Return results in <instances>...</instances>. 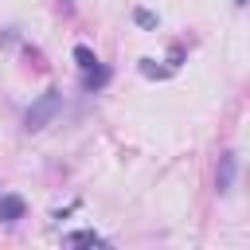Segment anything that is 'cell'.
Returning a JSON list of instances; mask_svg holds the SVG:
<instances>
[{"mask_svg": "<svg viewBox=\"0 0 250 250\" xmlns=\"http://www.w3.org/2000/svg\"><path fill=\"white\" fill-rule=\"evenodd\" d=\"M133 20H137L141 27H156V23H160L156 12H148V8H133Z\"/></svg>", "mask_w": 250, "mask_h": 250, "instance_id": "8", "label": "cell"}, {"mask_svg": "<svg viewBox=\"0 0 250 250\" xmlns=\"http://www.w3.org/2000/svg\"><path fill=\"white\" fill-rule=\"evenodd\" d=\"M23 215H27V199L23 195H16V191L0 195V223H20Z\"/></svg>", "mask_w": 250, "mask_h": 250, "instance_id": "3", "label": "cell"}, {"mask_svg": "<svg viewBox=\"0 0 250 250\" xmlns=\"http://www.w3.org/2000/svg\"><path fill=\"white\" fill-rule=\"evenodd\" d=\"M62 109V90H55V86H47L31 105H27V113H23V129L27 133H39V129H47L51 121H55V113Z\"/></svg>", "mask_w": 250, "mask_h": 250, "instance_id": "1", "label": "cell"}, {"mask_svg": "<svg viewBox=\"0 0 250 250\" xmlns=\"http://www.w3.org/2000/svg\"><path fill=\"white\" fill-rule=\"evenodd\" d=\"M66 246H105V238L98 230H74V234H66Z\"/></svg>", "mask_w": 250, "mask_h": 250, "instance_id": "5", "label": "cell"}, {"mask_svg": "<svg viewBox=\"0 0 250 250\" xmlns=\"http://www.w3.org/2000/svg\"><path fill=\"white\" fill-rule=\"evenodd\" d=\"M141 74L145 78H172V66H156V59H141Z\"/></svg>", "mask_w": 250, "mask_h": 250, "instance_id": "6", "label": "cell"}, {"mask_svg": "<svg viewBox=\"0 0 250 250\" xmlns=\"http://www.w3.org/2000/svg\"><path fill=\"white\" fill-rule=\"evenodd\" d=\"M109 78H113V74H109V66L94 62V66H86V70H82V90H86V94H94V90H102Z\"/></svg>", "mask_w": 250, "mask_h": 250, "instance_id": "4", "label": "cell"}, {"mask_svg": "<svg viewBox=\"0 0 250 250\" xmlns=\"http://www.w3.org/2000/svg\"><path fill=\"white\" fill-rule=\"evenodd\" d=\"M234 4H246V0H234Z\"/></svg>", "mask_w": 250, "mask_h": 250, "instance_id": "9", "label": "cell"}, {"mask_svg": "<svg viewBox=\"0 0 250 250\" xmlns=\"http://www.w3.org/2000/svg\"><path fill=\"white\" fill-rule=\"evenodd\" d=\"M234 172H238V152H223V156H219V168H215V191H219V195H230Z\"/></svg>", "mask_w": 250, "mask_h": 250, "instance_id": "2", "label": "cell"}, {"mask_svg": "<svg viewBox=\"0 0 250 250\" xmlns=\"http://www.w3.org/2000/svg\"><path fill=\"white\" fill-rule=\"evenodd\" d=\"M74 62L86 70V66H94V62H98V55H94L90 47H82V43H78V47H74Z\"/></svg>", "mask_w": 250, "mask_h": 250, "instance_id": "7", "label": "cell"}]
</instances>
